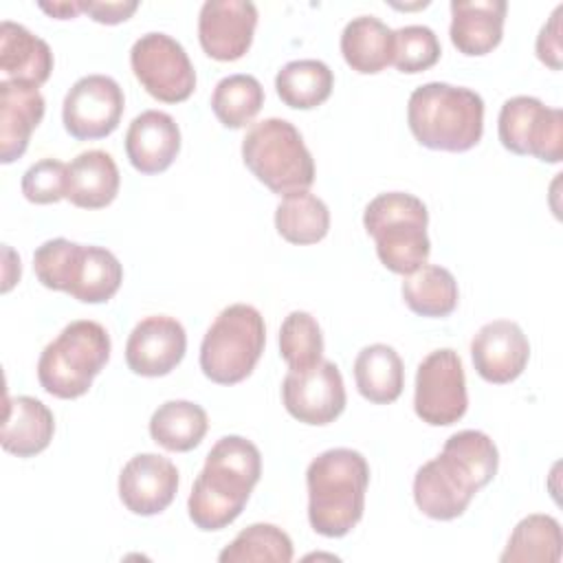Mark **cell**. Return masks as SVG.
Listing matches in <instances>:
<instances>
[{
    "mask_svg": "<svg viewBox=\"0 0 563 563\" xmlns=\"http://www.w3.org/2000/svg\"><path fill=\"white\" fill-rule=\"evenodd\" d=\"M497 466V446L484 431H457L444 442L440 455L416 471V506L431 519H455L464 515L475 493L495 477Z\"/></svg>",
    "mask_w": 563,
    "mask_h": 563,
    "instance_id": "obj_1",
    "label": "cell"
},
{
    "mask_svg": "<svg viewBox=\"0 0 563 563\" xmlns=\"http://www.w3.org/2000/svg\"><path fill=\"white\" fill-rule=\"evenodd\" d=\"M262 475L260 449L242 435L220 438L196 477L187 510L196 528L213 532L233 523Z\"/></svg>",
    "mask_w": 563,
    "mask_h": 563,
    "instance_id": "obj_2",
    "label": "cell"
},
{
    "mask_svg": "<svg viewBox=\"0 0 563 563\" xmlns=\"http://www.w3.org/2000/svg\"><path fill=\"white\" fill-rule=\"evenodd\" d=\"M308 521L321 537H345L363 517L369 464L354 449H328L306 471Z\"/></svg>",
    "mask_w": 563,
    "mask_h": 563,
    "instance_id": "obj_3",
    "label": "cell"
},
{
    "mask_svg": "<svg viewBox=\"0 0 563 563\" xmlns=\"http://www.w3.org/2000/svg\"><path fill=\"white\" fill-rule=\"evenodd\" d=\"M407 123L429 150L466 152L482 139L484 101L471 88L429 81L409 95Z\"/></svg>",
    "mask_w": 563,
    "mask_h": 563,
    "instance_id": "obj_4",
    "label": "cell"
},
{
    "mask_svg": "<svg viewBox=\"0 0 563 563\" xmlns=\"http://www.w3.org/2000/svg\"><path fill=\"white\" fill-rule=\"evenodd\" d=\"M427 224V205L407 191L378 194L363 211V227L376 242L378 260L398 275L427 264L431 253Z\"/></svg>",
    "mask_w": 563,
    "mask_h": 563,
    "instance_id": "obj_5",
    "label": "cell"
},
{
    "mask_svg": "<svg viewBox=\"0 0 563 563\" xmlns=\"http://www.w3.org/2000/svg\"><path fill=\"white\" fill-rule=\"evenodd\" d=\"M110 334L90 319L70 321L40 354L37 380L55 398L84 396L110 358Z\"/></svg>",
    "mask_w": 563,
    "mask_h": 563,
    "instance_id": "obj_6",
    "label": "cell"
},
{
    "mask_svg": "<svg viewBox=\"0 0 563 563\" xmlns=\"http://www.w3.org/2000/svg\"><path fill=\"white\" fill-rule=\"evenodd\" d=\"M242 161L273 194L303 191L314 183V161L299 130L286 119H264L242 139Z\"/></svg>",
    "mask_w": 563,
    "mask_h": 563,
    "instance_id": "obj_7",
    "label": "cell"
},
{
    "mask_svg": "<svg viewBox=\"0 0 563 563\" xmlns=\"http://www.w3.org/2000/svg\"><path fill=\"white\" fill-rule=\"evenodd\" d=\"M264 343L266 325L260 310L249 303H231L205 332L200 369L218 385H235L255 369Z\"/></svg>",
    "mask_w": 563,
    "mask_h": 563,
    "instance_id": "obj_8",
    "label": "cell"
},
{
    "mask_svg": "<svg viewBox=\"0 0 563 563\" xmlns=\"http://www.w3.org/2000/svg\"><path fill=\"white\" fill-rule=\"evenodd\" d=\"M497 132L501 145L519 156H534L543 163H559L563 156V112L548 108L541 99L517 95L506 99Z\"/></svg>",
    "mask_w": 563,
    "mask_h": 563,
    "instance_id": "obj_9",
    "label": "cell"
},
{
    "mask_svg": "<svg viewBox=\"0 0 563 563\" xmlns=\"http://www.w3.org/2000/svg\"><path fill=\"white\" fill-rule=\"evenodd\" d=\"M130 66L141 86L158 101L180 103L196 88V70L183 44L167 33L150 31L130 48Z\"/></svg>",
    "mask_w": 563,
    "mask_h": 563,
    "instance_id": "obj_10",
    "label": "cell"
},
{
    "mask_svg": "<svg viewBox=\"0 0 563 563\" xmlns=\"http://www.w3.org/2000/svg\"><path fill=\"white\" fill-rule=\"evenodd\" d=\"M466 407L468 394L460 354L451 347L433 350L416 372V416L431 427H449L466 413Z\"/></svg>",
    "mask_w": 563,
    "mask_h": 563,
    "instance_id": "obj_11",
    "label": "cell"
},
{
    "mask_svg": "<svg viewBox=\"0 0 563 563\" xmlns=\"http://www.w3.org/2000/svg\"><path fill=\"white\" fill-rule=\"evenodd\" d=\"M123 106V90L112 77L86 75L66 92L62 103V121L73 139L95 141L112 134L119 128Z\"/></svg>",
    "mask_w": 563,
    "mask_h": 563,
    "instance_id": "obj_12",
    "label": "cell"
},
{
    "mask_svg": "<svg viewBox=\"0 0 563 563\" xmlns=\"http://www.w3.org/2000/svg\"><path fill=\"white\" fill-rule=\"evenodd\" d=\"M286 411L306 424H330L345 409V385L339 367L321 358L308 369H288L282 383Z\"/></svg>",
    "mask_w": 563,
    "mask_h": 563,
    "instance_id": "obj_13",
    "label": "cell"
},
{
    "mask_svg": "<svg viewBox=\"0 0 563 563\" xmlns=\"http://www.w3.org/2000/svg\"><path fill=\"white\" fill-rule=\"evenodd\" d=\"M257 7L249 0H207L198 13L202 51L218 62L240 59L253 42Z\"/></svg>",
    "mask_w": 563,
    "mask_h": 563,
    "instance_id": "obj_14",
    "label": "cell"
},
{
    "mask_svg": "<svg viewBox=\"0 0 563 563\" xmlns=\"http://www.w3.org/2000/svg\"><path fill=\"white\" fill-rule=\"evenodd\" d=\"M187 334L178 319L152 314L141 319L128 336L125 363L139 376H165L185 356Z\"/></svg>",
    "mask_w": 563,
    "mask_h": 563,
    "instance_id": "obj_15",
    "label": "cell"
},
{
    "mask_svg": "<svg viewBox=\"0 0 563 563\" xmlns=\"http://www.w3.org/2000/svg\"><path fill=\"white\" fill-rule=\"evenodd\" d=\"M178 468L158 453H139L121 468L119 497L123 506L141 517L163 512L176 497Z\"/></svg>",
    "mask_w": 563,
    "mask_h": 563,
    "instance_id": "obj_16",
    "label": "cell"
},
{
    "mask_svg": "<svg viewBox=\"0 0 563 563\" xmlns=\"http://www.w3.org/2000/svg\"><path fill=\"white\" fill-rule=\"evenodd\" d=\"M475 372L495 385L515 380L528 365L530 343L519 323L495 319L484 323L471 341Z\"/></svg>",
    "mask_w": 563,
    "mask_h": 563,
    "instance_id": "obj_17",
    "label": "cell"
},
{
    "mask_svg": "<svg viewBox=\"0 0 563 563\" xmlns=\"http://www.w3.org/2000/svg\"><path fill=\"white\" fill-rule=\"evenodd\" d=\"M44 110L40 86L15 79L0 81V163L9 165L26 152Z\"/></svg>",
    "mask_w": 563,
    "mask_h": 563,
    "instance_id": "obj_18",
    "label": "cell"
},
{
    "mask_svg": "<svg viewBox=\"0 0 563 563\" xmlns=\"http://www.w3.org/2000/svg\"><path fill=\"white\" fill-rule=\"evenodd\" d=\"M180 152V130L172 114L145 110L132 119L125 132V154L141 174L165 172Z\"/></svg>",
    "mask_w": 563,
    "mask_h": 563,
    "instance_id": "obj_19",
    "label": "cell"
},
{
    "mask_svg": "<svg viewBox=\"0 0 563 563\" xmlns=\"http://www.w3.org/2000/svg\"><path fill=\"white\" fill-rule=\"evenodd\" d=\"M506 0H451L449 35L462 55H486L504 35Z\"/></svg>",
    "mask_w": 563,
    "mask_h": 563,
    "instance_id": "obj_20",
    "label": "cell"
},
{
    "mask_svg": "<svg viewBox=\"0 0 563 563\" xmlns=\"http://www.w3.org/2000/svg\"><path fill=\"white\" fill-rule=\"evenodd\" d=\"M55 433L53 411L33 396H15L4 402L2 449L18 457H33L42 453Z\"/></svg>",
    "mask_w": 563,
    "mask_h": 563,
    "instance_id": "obj_21",
    "label": "cell"
},
{
    "mask_svg": "<svg viewBox=\"0 0 563 563\" xmlns=\"http://www.w3.org/2000/svg\"><path fill=\"white\" fill-rule=\"evenodd\" d=\"M119 185V167L103 150L81 152L66 167V200H70L75 207H108L117 198Z\"/></svg>",
    "mask_w": 563,
    "mask_h": 563,
    "instance_id": "obj_22",
    "label": "cell"
},
{
    "mask_svg": "<svg viewBox=\"0 0 563 563\" xmlns=\"http://www.w3.org/2000/svg\"><path fill=\"white\" fill-rule=\"evenodd\" d=\"M0 70L4 79L42 86L53 70L51 46L26 26L2 20L0 24Z\"/></svg>",
    "mask_w": 563,
    "mask_h": 563,
    "instance_id": "obj_23",
    "label": "cell"
},
{
    "mask_svg": "<svg viewBox=\"0 0 563 563\" xmlns=\"http://www.w3.org/2000/svg\"><path fill=\"white\" fill-rule=\"evenodd\" d=\"M341 53L352 70L380 73L394 57V31L376 15L352 18L341 33Z\"/></svg>",
    "mask_w": 563,
    "mask_h": 563,
    "instance_id": "obj_24",
    "label": "cell"
},
{
    "mask_svg": "<svg viewBox=\"0 0 563 563\" xmlns=\"http://www.w3.org/2000/svg\"><path fill=\"white\" fill-rule=\"evenodd\" d=\"M354 380L358 394L374 405L394 402L405 387L402 358L391 345H365L354 361Z\"/></svg>",
    "mask_w": 563,
    "mask_h": 563,
    "instance_id": "obj_25",
    "label": "cell"
},
{
    "mask_svg": "<svg viewBox=\"0 0 563 563\" xmlns=\"http://www.w3.org/2000/svg\"><path fill=\"white\" fill-rule=\"evenodd\" d=\"M209 429L207 411L191 400H167L150 418V435L167 451L196 449Z\"/></svg>",
    "mask_w": 563,
    "mask_h": 563,
    "instance_id": "obj_26",
    "label": "cell"
},
{
    "mask_svg": "<svg viewBox=\"0 0 563 563\" xmlns=\"http://www.w3.org/2000/svg\"><path fill=\"white\" fill-rule=\"evenodd\" d=\"M123 282V266L117 255L103 246H84L77 255L68 295L84 303H103L112 299Z\"/></svg>",
    "mask_w": 563,
    "mask_h": 563,
    "instance_id": "obj_27",
    "label": "cell"
},
{
    "mask_svg": "<svg viewBox=\"0 0 563 563\" xmlns=\"http://www.w3.org/2000/svg\"><path fill=\"white\" fill-rule=\"evenodd\" d=\"M400 290L407 308L420 317H449L460 299L453 273L438 264H422L405 275Z\"/></svg>",
    "mask_w": 563,
    "mask_h": 563,
    "instance_id": "obj_28",
    "label": "cell"
},
{
    "mask_svg": "<svg viewBox=\"0 0 563 563\" xmlns=\"http://www.w3.org/2000/svg\"><path fill=\"white\" fill-rule=\"evenodd\" d=\"M563 554L561 526L550 515L523 517L501 552V563H559Z\"/></svg>",
    "mask_w": 563,
    "mask_h": 563,
    "instance_id": "obj_29",
    "label": "cell"
},
{
    "mask_svg": "<svg viewBox=\"0 0 563 563\" xmlns=\"http://www.w3.org/2000/svg\"><path fill=\"white\" fill-rule=\"evenodd\" d=\"M275 88L288 108L310 110L332 95L334 75L321 59H292L279 68Z\"/></svg>",
    "mask_w": 563,
    "mask_h": 563,
    "instance_id": "obj_30",
    "label": "cell"
},
{
    "mask_svg": "<svg viewBox=\"0 0 563 563\" xmlns=\"http://www.w3.org/2000/svg\"><path fill=\"white\" fill-rule=\"evenodd\" d=\"M275 229L290 244H314L328 235L330 211L308 189L292 191L275 209Z\"/></svg>",
    "mask_w": 563,
    "mask_h": 563,
    "instance_id": "obj_31",
    "label": "cell"
},
{
    "mask_svg": "<svg viewBox=\"0 0 563 563\" xmlns=\"http://www.w3.org/2000/svg\"><path fill=\"white\" fill-rule=\"evenodd\" d=\"M264 106V88L253 75L222 77L211 95V110L224 128L240 130L251 123Z\"/></svg>",
    "mask_w": 563,
    "mask_h": 563,
    "instance_id": "obj_32",
    "label": "cell"
},
{
    "mask_svg": "<svg viewBox=\"0 0 563 563\" xmlns=\"http://www.w3.org/2000/svg\"><path fill=\"white\" fill-rule=\"evenodd\" d=\"M220 563H290L292 541L273 523L244 528L220 554Z\"/></svg>",
    "mask_w": 563,
    "mask_h": 563,
    "instance_id": "obj_33",
    "label": "cell"
},
{
    "mask_svg": "<svg viewBox=\"0 0 563 563\" xmlns=\"http://www.w3.org/2000/svg\"><path fill=\"white\" fill-rule=\"evenodd\" d=\"M279 354L290 369H308L323 358V334L310 312L292 310L279 328Z\"/></svg>",
    "mask_w": 563,
    "mask_h": 563,
    "instance_id": "obj_34",
    "label": "cell"
},
{
    "mask_svg": "<svg viewBox=\"0 0 563 563\" xmlns=\"http://www.w3.org/2000/svg\"><path fill=\"white\" fill-rule=\"evenodd\" d=\"M440 40L433 29L424 24H407L394 31L391 64L400 73H422L440 59Z\"/></svg>",
    "mask_w": 563,
    "mask_h": 563,
    "instance_id": "obj_35",
    "label": "cell"
},
{
    "mask_svg": "<svg viewBox=\"0 0 563 563\" xmlns=\"http://www.w3.org/2000/svg\"><path fill=\"white\" fill-rule=\"evenodd\" d=\"M79 251L81 244L66 238L46 240L44 244H40L33 253V271L40 284L51 290L68 292Z\"/></svg>",
    "mask_w": 563,
    "mask_h": 563,
    "instance_id": "obj_36",
    "label": "cell"
},
{
    "mask_svg": "<svg viewBox=\"0 0 563 563\" xmlns=\"http://www.w3.org/2000/svg\"><path fill=\"white\" fill-rule=\"evenodd\" d=\"M66 163L57 158H42L33 163L22 176V194L29 202L53 205L66 198Z\"/></svg>",
    "mask_w": 563,
    "mask_h": 563,
    "instance_id": "obj_37",
    "label": "cell"
},
{
    "mask_svg": "<svg viewBox=\"0 0 563 563\" xmlns=\"http://www.w3.org/2000/svg\"><path fill=\"white\" fill-rule=\"evenodd\" d=\"M561 13H563V4H559L550 20L541 26L539 35H537V57L550 66L552 70L561 68V55H563V46H561Z\"/></svg>",
    "mask_w": 563,
    "mask_h": 563,
    "instance_id": "obj_38",
    "label": "cell"
},
{
    "mask_svg": "<svg viewBox=\"0 0 563 563\" xmlns=\"http://www.w3.org/2000/svg\"><path fill=\"white\" fill-rule=\"evenodd\" d=\"M81 13H88L99 24H119L125 22L136 9V0H119V2H97V0H79Z\"/></svg>",
    "mask_w": 563,
    "mask_h": 563,
    "instance_id": "obj_39",
    "label": "cell"
},
{
    "mask_svg": "<svg viewBox=\"0 0 563 563\" xmlns=\"http://www.w3.org/2000/svg\"><path fill=\"white\" fill-rule=\"evenodd\" d=\"M42 11H46L51 18L57 20H70L77 13H81L79 9V0H62V2H40L37 4Z\"/></svg>",
    "mask_w": 563,
    "mask_h": 563,
    "instance_id": "obj_40",
    "label": "cell"
}]
</instances>
